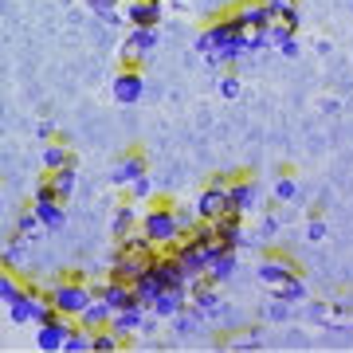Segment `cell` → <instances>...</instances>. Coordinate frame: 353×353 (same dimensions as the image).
I'll return each mask as SVG.
<instances>
[{
  "label": "cell",
  "mask_w": 353,
  "mask_h": 353,
  "mask_svg": "<svg viewBox=\"0 0 353 353\" xmlns=\"http://www.w3.org/2000/svg\"><path fill=\"white\" fill-rule=\"evenodd\" d=\"M75 157H71V150H67V141H51L48 150H43V169H63V165H71Z\"/></svg>",
  "instance_id": "d4e9b609"
},
{
  "label": "cell",
  "mask_w": 353,
  "mask_h": 353,
  "mask_svg": "<svg viewBox=\"0 0 353 353\" xmlns=\"http://www.w3.org/2000/svg\"><path fill=\"white\" fill-rule=\"evenodd\" d=\"M236 263H240V259H236V248H220V252H216L212 259H208L204 275H208V279L216 283V287H220V283H228V279L236 275Z\"/></svg>",
  "instance_id": "9a60e30c"
},
{
  "label": "cell",
  "mask_w": 353,
  "mask_h": 353,
  "mask_svg": "<svg viewBox=\"0 0 353 353\" xmlns=\"http://www.w3.org/2000/svg\"><path fill=\"white\" fill-rule=\"evenodd\" d=\"M283 55H287V59H299V39H287V43H283Z\"/></svg>",
  "instance_id": "d590c367"
},
{
  "label": "cell",
  "mask_w": 353,
  "mask_h": 353,
  "mask_svg": "<svg viewBox=\"0 0 353 353\" xmlns=\"http://www.w3.org/2000/svg\"><path fill=\"white\" fill-rule=\"evenodd\" d=\"M126 341L118 338L114 330H94V338H90V353H114V350H122Z\"/></svg>",
  "instance_id": "f1b7e54d"
},
{
  "label": "cell",
  "mask_w": 353,
  "mask_h": 353,
  "mask_svg": "<svg viewBox=\"0 0 353 353\" xmlns=\"http://www.w3.org/2000/svg\"><path fill=\"white\" fill-rule=\"evenodd\" d=\"M16 294H24V283H20L16 275H8V271L0 267V303L8 306V303L16 299Z\"/></svg>",
  "instance_id": "4dcf8cb0"
},
{
  "label": "cell",
  "mask_w": 353,
  "mask_h": 353,
  "mask_svg": "<svg viewBox=\"0 0 353 353\" xmlns=\"http://www.w3.org/2000/svg\"><path fill=\"white\" fill-rule=\"evenodd\" d=\"M294 196H299V185H294L290 176H279V181H275V201L287 204V201H294Z\"/></svg>",
  "instance_id": "d6a6232c"
},
{
  "label": "cell",
  "mask_w": 353,
  "mask_h": 353,
  "mask_svg": "<svg viewBox=\"0 0 353 353\" xmlns=\"http://www.w3.org/2000/svg\"><path fill=\"white\" fill-rule=\"evenodd\" d=\"M228 20H232L236 28H271L275 16L267 12L263 0H243V4H236V8L228 12Z\"/></svg>",
  "instance_id": "9c48e42d"
},
{
  "label": "cell",
  "mask_w": 353,
  "mask_h": 353,
  "mask_svg": "<svg viewBox=\"0 0 353 353\" xmlns=\"http://www.w3.org/2000/svg\"><path fill=\"white\" fill-rule=\"evenodd\" d=\"M165 4H176V8H181V4H185V0H165Z\"/></svg>",
  "instance_id": "74e56055"
},
{
  "label": "cell",
  "mask_w": 353,
  "mask_h": 353,
  "mask_svg": "<svg viewBox=\"0 0 353 353\" xmlns=\"http://www.w3.org/2000/svg\"><path fill=\"white\" fill-rule=\"evenodd\" d=\"M90 338H94V334H90L87 326H71L67 330V341H63V353H90Z\"/></svg>",
  "instance_id": "484cf974"
},
{
  "label": "cell",
  "mask_w": 353,
  "mask_h": 353,
  "mask_svg": "<svg viewBox=\"0 0 353 353\" xmlns=\"http://www.w3.org/2000/svg\"><path fill=\"white\" fill-rule=\"evenodd\" d=\"M110 90H114V99L122 102V106H130V102H138L141 94H145V79H141V71L138 67H122L118 75H114V83H110Z\"/></svg>",
  "instance_id": "52a82bcc"
},
{
  "label": "cell",
  "mask_w": 353,
  "mask_h": 353,
  "mask_svg": "<svg viewBox=\"0 0 353 353\" xmlns=\"http://www.w3.org/2000/svg\"><path fill=\"white\" fill-rule=\"evenodd\" d=\"M165 12V0H130L126 4V24L130 28H157Z\"/></svg>",
  "instance_id": "8fae6325"
},
{
  "label": "cell",
  "mask_w": 353,
  "mask_h": 353,
  "mask_svg": "<svg viewBox=\"0 0 353 353\" xmlns=\"http://www.w3.org/2000/svg\"><path fill=\"white\" fill-rule=\"evenodd\" d=\"M138 232H145L157 248H169V243H176L185 232H181V224H176V212L173 204H153V208H145L138 220Z\"/></svg>",
  "instance_id": "6da1fadb"
},
{
  "label": "cell",
  "mask_w": 353,
  "mask_h": 353,
  "mask_svg": "<svg viewBox=\"0 0 353 353\" xmlns=\"http://www.w3.org/2000/svg\"><path fill=\"white\" fill-rule=\"evenodd\" d=\"M90 290H94L102 303L110 306V310L141 306V303H138V294H134V283H118V279H106V283H99V287H90Z\"/></svg>",
  "instance_id": "ba28073f"
},
{
  "label": "cell",
  "mask_w": 353,
  "mask_h": 353,
  "mask_svg": "<svg viewBox=\"0 0 353 353\" xmlns=\"http://www.w3.org/2000/svg\"><path fill=\"white\" fill-rule=\"evenodd\" d=\"M228 185H232V176H212V185L196 196V216L201 220H216L220 212H228Z\"/></svg>",
  "instance_id": "5b68a950"
},
{
  "label": "cell",
  "mask_w": 353,
  "mask_h": 353,
  "mask_svg": "<svg viewBox=\"0 0 353 353\" xmlns=\"http://www.w3.org/2000/svg\"><path fill=\"white\" fill-rule=\"evenodd\" d=\"M263 4L275 20H287L290 28H299V4H294V0H263Z\"/></svg>",
  "instance_id": "83f0119b"
},
{
  "label": "cell",
  "mask_w": 353,
  "mask_h": 353,
  "mask_svg": "<svg viewBox=\"0 0 353 353\" xmlns=\"http://www.w3.org/2000/svg\"><path fill=\"white\" fill-rule=\"evenodd\" d=\"M255 201H259V189H255V181H248V176H236L232 185H228V208L232 212L248 216L255 208Z\"/></svg>",
  "instance_id": "4fadbf2b"
},
{
  "label": "cell",
  "mask_w": 353,
  "mask_h": 353,
  "mask_svg": "<svg viewBox=\"0 0 353 353\" xmlns=\"http://www.w3.org/2000/svg\"><path fill=\"white\" fill-rule=\"evenodd\" d=\"M157 43H161V32H157V28H134V32L126 36L122 59H126L130 67H138L141 59H145V55H150L153 48H157Z\"/></svg>",
  "instance_id": "8992f818"
},
{
  "label": "cell",
  "mask_w": 353,
  "mask_h": 353,
  "mask_svg": "<svg viewBox=\"0 0 353 353\" xmlns=\"http://www.w3.org/2000/svg\"><path fill=\"white\" fill-rule=\"evenodd\" d=\"M306 240H310V243L326 240V224H322V220H310V224H306Z\"/></svg>",
  "instance_id": "e575fe53"
},
{
  "label": "cell",
  "mask_w": 353,
  "mask_h": 353,
  "mask_svg": "<svg viewBox=\"0 0 353 353\" xmlns=\"http://www.w3.org/2000/svg\"><path fill=\"white\" fill-rule=\"evenodd\" d=\"M48 299H51V306H55L59 314L79 318L83 314V306L94 299V290H90L83 279H59V283H51L48 287Z\"/></svg>",
  "instance_id": "7a4b0ae2"
},
{
  "label": "cell",
  "mask_w": 353,
  "mask_h": 353,
  "mask_svg": "<svg viewBox=\"0 0 353 353\" xmlns=\"http://www.w3.org/2000/svg\"><path fill=\"white\" fill-rule=\"evenodd\" d=\"M153 275L161 279V287H165V290L189 287V275H185V267H181V259H176L173 252H161L157 259H153Z\"/></svg>",
  "instance_id": "30bf717a"
},
{
  "label": "cell",
  "mask_w": 353,
  "mask_h": 353,
  "mask_svg": "<svg viewBox=\"0 0 353 353\" xmlns=\"http://www.w3.org/2000/svg\"><path fill=\"white\" fill-rule=\"evenodd\" d=\"M255 271H259V279H263L267 287H275V283H283L287 275H294L299 267H294V259H279V255H267V259L255 267Z\"/></svg>",
  "instance_id": "ffe728a7"
},
{
  "label": "cell",
  "mask_w": 353,
  "mask_h": 353,
  "mask_svg": "<svg viewBox=\"0 0 353 353\" xmlns=\"http://www.w3.org/2000/svg\"><path fill=\"white\" fill-rule=\"evenodd\" d=\"M201 322H204V314H201V310H189V314L181 310V314L173 318V330H176V338H189V334H196V330H201Z\"/></svg>",
  "instance_id": "f546056e"
},
{
  "label": "cell",
  "mask_w": 353,
  "mask_h": 353,
  "mask_svg": "<svg viewBox=\"0 0 353 353\" xmlns=\"http://www.w3.org/2000/svg\"><path fill=\"white\" fill-rule=\"evenodd\" d=\"M138 208H134V204H122V208H118V212H114V220H110V232L114 236H130V232H134V228H138Z\"/></svg>",
  "instance_id": "cb8c5ba5"
},
{
  "label": "cell",
  "mask_w": 353,
  "mask_h": 353,
  "mask_svg": "<svg viewBox=\"0 0 353 353\" xmlns=\"http://www.w3.org/2000/svg\"><path fill=\"white\" fill-rule=\"evenodd\" d=\"M271 294H275L279 303H303V299H306V279L294 271V275H287L283 283H275Z\"/></svg>",
  "instance_id": "603a6c76"
},
{
  "label": "cell",
  "mask_w": 353,
  "mask_h": 353,
  "mask_svg": "<svg viewBox=\"0 0 353 353\" xmlns=\"http://www.w3.org/2000/svg\"><path fill=\"white\" fill-rule=\"evenodd\" d=\"M110 314H114V310H110L106 303H102L99 294H94V299H90V303L83 306V314H79L75 322H79V326H87L90 334H94V330H106V326H110Z\"/></svg>",
  "instance_id": "e0dca14e"
},
{
  "label": "cell",
  "mask_w": 353,
  "mask_h": 353,
  "mask_svg": "<svg viewBox=\"0 0 353 353\" xmlns=\"http://www.w3.org/2000/svg\"><path fill=\"white\" fill-rule=\"evenodd\" d=\"M36 232H43L36 208H24V212L16 216V240H36Z\"/></svg>",
  "instance_id": "4316f807"
},
{
  "label": "cell",
  "mask_w": 353,
  "mask_h": 353,
  "mask_svg": "<svg viewBox=\"0 0 353 353\" xmlns=\"http://www.w3.org/2000/svg\"><path fill=\"white\" fill-rule=\"evenodd\" d=\"M141 173H145V157H141V153H126L122 161L114 165L110 181H114V185H122V189H126V185H134V181H138Z\"/></svg>",
  "instance_id": "ac0fdd59"
},
{
  "label": "cell",
  "mask_w": 353,
  "mask_h": 353,
  "mask_svg": "<svg viewBox=\"0 0 353 353\" xmlns=\"http://www.w3.org/2000/svg\"><path fill=\"white\" fill-rule=\"evenodd\" d=\"M141 322H145V306H126V310H114L106 330H114L122 341H130V334L141 330Z\"/></svg>",
  "instance_id": "5bb4252c"
},
{
  "label": "cell",
  "mask_w": 353,
  "mask_h": 353,
  "mask_svg": "<svg viewBox=\"0 0 353 353\" xmlns=\"http://www.w3.org/2000/svg\"><path fill=\"white\" fill-rule=\"evenodd\" d=\"M130 189H134V196H138V201H150V196H153V181H150V176H145V173H141L138 181L130 185Z\"/></svg>",
  "instance_id": "836d02e7"
},
{
  "label": "cell",
  "mask_w": 353,
  "mask_h": 353,
  "mask_svg": "<svg viewBox=\"0 0 353 353\" xmlns=\"http://www.w3.org/2000/svg\"><path fill=\"white\" fill-rule=\"evenodd\" d=\"M161 290H165V287H161V279L153 275V267H150V271H141V275L134 279V294H138V303L145 306V310L157 303V294H161Z\"/></svg>",
  "instance_id": "7402d4cb"
},
{
  "label": "cell",
  "mask_w": 353,
  "mask_h": 353,
  "mask_svg": "<svg viewBox=\"0 0 353 353\" xmlns=\"http://www.w3.org/2000/svg\"><path fill=\"white\" fill-rule=\"evenodd\" d=\"M212 232H216V240L224 243V248H243V216L240 212H220L212 220Z\"/></svg>",
  "instance_id": "7c38bea8"
},
{
  "label": "cell",
  "mask_w": 353,
  "mask_h": 353,
  "mask_svg": "<svg viewBox=\"0 0 353 353\" xmlns=\"http://www.w3.org/2000/svg\"><path fill=\"white\" fill-rule=\"evenodd\" d=\"M75 326V318H67V314H55L48 318V322H39V330H36V345L43 353H63V341H67V330Z\"/></svg>",
  "instance_id": "3957f363"
},
{
  "label": "cell",
  "mask_w": 353,
  "mask_h": 353,
  "mask_svg": "<svg viewBox=\"0 0 353 353\" xmlns=\"http://www.w3.org/2000/svg\"><path fill=\"white\" fill-rule=\"evenodd\" d=\"M185 303H189V290L181 287V290H161L157 294V303L150 306V314L153 318H176L181 310H185Z\"/></svg>",
  "instance_id": "2e32d148"
},
{
  "label": "cell",
  "mask_w": 353,
  "mask_h": 353,
  "mask_svg": "<svg viewBox=\"0 0 353 353\" xmlns=\"http://www.w3.org/2000/svg\"><path fill=\"white\" fill-rule=\"evenodd\" d=\"M75 181H79V173H75V161L71 165H63V169H51L48 173V185H51V192H55V201H71V192H75Z\"/></svg>",
  "instance_id": "d6986e66"
},
{
  "label": "cell",
  "mask_w": 353,
  "mask_h": 353,
  "mask_svg": "<svg viewBox=\"0 0 353 353\" xmlns=\"http://www.w3.org/2000/svg\"><path fill=\"white\" fill-rule=\"evenodd\" d=\"M153 259L157 255H141V252H126V248H118L110 259V279H118V283H134V279L141 275V271H150Z\"/></svg>",
  "instance_id": "277c9868"
},
{
  "label": "cell",
  "mask_w": 353,
  "mask_h": 353,
  "mask_svg": "<svg viewBox=\"0 0 353 353\" xmlns=\"http://www.w3.org/2000/svg\"><path fill=\"white\" fill-rule=\"evenodd\" d=\"M32 208H36V216H39V224H43V232H59V228L67 224L63 201H39V204H32Z\"/></svg>",
  "instance_id": "44dd1931"
},
{
  "label": "cell",
  "mask_w": 353,
  "mask_h": 353,
  "mask_svg": "<svg viewBox=\"0 0 353 353\" xmlns=\"http://www.w3.org/2000/svg\"><path fill=\"white\" fill-rule=\"evenodd\" d=\"M240 90H243V83H240V75L236 71H228V75H220V99H240Z\"/></svg>",
  "instance_id": "1f68e13d"
},
{
  "label": "cell",
  "mask_w": 353,
  "mask_h": 353,
  "mask_svg": "<svg viewBox=\"0 0 353 353\" xmlns=\"http://www.w3.org/2000/svg\"><path fill=\"white\" fill-rule=\"evenodd\" d=\"M90 8H94V12H106V8H114V0H87Z\"/></svg>",
  "instance_id": "8d00e7d4"
}]
</instances>
